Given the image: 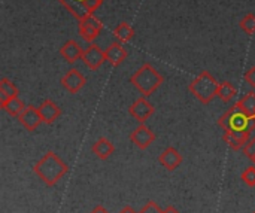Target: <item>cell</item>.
Wrapping results in <instances>:
<instances>
[{
    "label": "cell",
    "instance_id": "cell-1",
    "mask_svg": "<svg viewBox=\"0 0 255 213\" xmlns=\"http://www.w3.org/2000/svg\"><path fill=\"white\" fill-rule=\"evenodd\" d=\"M33 172L45 185L54 187L69 172V167L54 151H48L33 166Z\"/></svg>",
    "mask_w": 255,
    "mask_h": 213
},
{
    "label": "cell",
    "instance_id": "cell-2",
    "mask_svg": "<svg viewBox=\"0 0 255 213\" xmlns=\"http://www.w3.org/2000/svg\"><path fill=\"white\" fill-rule=\"evenodd\" d=\"M163 82H164L163 75L149 63H145L143 66H140L130 76V84H133V87L145 97L155 93L161 87Z\"/></svg>",
    "mask_w": 255,
    "mask_h": 213
},
{
    "label": "cell",
    "instance_id": "cell-3",
    "mask_svg": "<svg viewBox=\"0 0 255 213\" xmlns=\"http://www.w3.org/2000/svg\"><path fill=\"white\" fill-rule=\"evenodd\" d=\"M218 87L220 84L217 82V79L208 70H203L199 73V76L194 81H191V84L188 85V90L200 103L209 105L217 97Z\"/></svg>",
    "mask_w": 255,
    "mask_h": 213
},
{
    "label": "cell",
    "instance_id": "cell-4",
    "mask_svg": "<svg viewBox=\"0 0 255 213\" xmlns=\"http://www.w3.org/2000/svg\"><path fill=\"white\" fill-rule=\"evenodd\" d=\"M218 125L224 130H255V116L247 115L238 103H235L226 113H223L218 119Z\"/></svg>",
    "mask_w": 255,
    "mask_h": 213
},
{
    "label": "cell",
    "instance_id": "cell-5",
    "mask_svg": "<svg viewBox=\"0 0 255 213\" xmlns=\"http://www.w3.org/2000/svg\"><path fill=\"white\" fill-rule=\"evenodd\" d=\"M61 3L78 21L88 15H94V12L102 6L105 0H57Z\"/></svg>",
    "mask_w": 255,
    "mask_h": 213
},
{
    "label": "cell",
    "instance_id": "cell-6",
    "mask_svg": "<svg viewBox=\"0 0 255 213\" xmlns=\"http://www.w3.org/2000/svg\"><path fill=\"white\" fill-rule=\"evenodd\" d=\"M102 30H103V24L94 15H88L79 21V36L85 42L91 43L93 40H96V37L102 33Z\"/></svg>",
    "mask_w": 255,
    "mask_h": 213
},
{
    "label": "cell",
    "instance_id": "cell-7",
    "mask_svg": "<svg viewBox=\"0 0 255 213\" xmlns=\"http://www.w3.org/2000/svg\"><path fill=\"white\" fill-rule=\"evenodd\" d=\"M154 106L148 102V99L145 96L139 97L137 100H134V103L128 107V113L139 122V124H145V121H148L151 118V115L154 113Z\"/></svg>",
    "mask_w": 255,
    "mask_h": 213
},
{
    "label": "cell",
    "instance_id": "cell-8",
    "mask_svg": "<svg viewBox=\"0 0 255 213\" xmlns=\"http://www.w3.org/2000/svg\"><path fill=\"white\" fill-rule=\"evenodd\" d=\"M128 139H130L131 143H134L139 149L145 151V149H148V148L154 143L155 134H154L145 124H139V127L134 128V130L130 133Z\"/></svg>",
    "mask_w": 255,
    "mask_h": 213
},
{
    "label": "cell",
    "instance_id": "cell-9",
    "mask_svg": "<svg viewBox=\"0 0 255 213\" xmlns=\"http://www.w3.org/2000/svg\"><path fill=\"white\" fill-rule=\"evenodd\" d=\"M81 60L87 64L88 69L97 70V69H100L102 64L106 61V54H105V51H103L99 45L91 43V45L84 51Z\"/></svg>",
    "mask_w": 255,
    "mask_h": 213
},
{
    "label": "cell",
    "instance_id": "cell-10",
    "mask_svg": "<svg viewBox=\"0 0 255 213\" xmlns=\"http://www.w3.org/2000/svg\"><path fill=\"white\" fill-rule=\"evenodd\" d=\"M87 84V78L78 70V69H70L63 78H61V85L72 94L79 93Z\"/></svg>",
    "mask_w": 255,
    "mask_h": 213
},
{
    "label": "cell",
    "instance_id": "cell-11",
    "mask_svg": "<svg viewBox=\"0 0 255 213\" xmlns=\"http://www.w3.org/2000/svg\"><path fill=\"white\" fill-rule=\"evenodd\" d=\"M18 121L27 131H34L43 122L40 112H39V107H34L31 105L24 109V112L18 116Z\"/></svg>",
    "mask_w": 255,
    "mask_h": 213
},
{
    "label": "cell",
    "instance_id": "cell-12",
    "mask_svg": "<svg viewBox=\"0 0 255 213\" xmlns=\"http://www.w3.org/2000/svg\"><path fill=\"white\" fill-rule=\"evenodd\" d=\"M250 133L248 130H229V131H224V136H223V140L235 151H239V149H244V146L248 143L250 140Z\"/></svg>",
    "mask_w": 255,
    "mask_h": 213
},
{
    "label": "cell",
    "instance_id": "cell-13",
    "mask_svg": "<svg viewBox=\"0 0 255 213\" xmlns=\"http://www.w3.org/2000/svg\"><path fill=\"white\" fill-rule=\"evenodd\" d=\"M158 161H160V164H161L166 170L173 172V170H176V169L181 166V163H182V155L179 154V151H178L176 148L169 146V148H166V149L160 154Z\"/></svg>",
    "mask_w": 255,
    "mask_h": 213
},
{
    "label": "cell",
    "instance_id": "cell-14",
    "mask_svg": "<svg viewBox=\"0 0 255 213\" xmlns=\"http://www.w3.org/2000/svg\"><path fill=\"white\" fill-rule=\"evenodd\" d=\"M105 54H106V61L114 67H118L120 64H123L128 55L127 49L121 45V42H112L105 49Z\"/></svg>",
    "mask_w": 255,
    "mask_h": 213
},
{
    "label": "cell",
    "instance_id": "cell-15",
    "mask_svg": "<svg viewBox=\"0 0 255 213\" xmlns=\"http://www.w3.org/2000/svg\"><path fill=\"white\" fill-rule=\"evenodd\" d=\"M39 112H40V116H42V121L43 124H54L60 115H61V109L49 99L43 100L39 106Z\"/></svg>",
    "mask_w": 255,
    "mask_h": 213
},
{
    "label": "cell",
    "instance_id": "cell-16",
    "mask_svg": "<svg viewBox=\"0 0 255 213\" xmlns=\"http://www.w3.org/2000/svg\"><path fill=\"white\" fill-rule=\"evenodd\" d=\"M84 49L79 45V42H76L75 39L67 40L61 48H60V55L67 61V63H75L79 58H82Z\"/></svg>",
    "mask_w": 255,
    "mask_h": 213
},
{
    "label": "cell",
    "instance_id": "cell-17",
    "mask_svg": "<svg viewBox=\"0 0 255 213\" xmlns=\"http://www.w3.org/2000/svg\"><path fill=\"white\" fill-rule=\"evenodd\" d=\"M114 151H115L114 143H112L109 139H106V137L97 139L96 143H94L93 148H91V152H93L99 160H108V158L114 154Z\"/></svg>",
    "mask_w": 255,
    "mask_h": 213
},
{
    "label": "cell",
    "instance_id": "cell-18",
    "mask_svg": "<svg viewBox=\"0 0 255 213\" xmlns=\"http://www.w3.org/2000/svg\"><path fill=\"white\" fill-rule=\"evenodd\" d=\"M15 97H18V88L15 87V84H12V81H9L7 78H1L0 79V105L3 106L6 102Z\"/></svg>",
    "mask_w": 255,
    "mask_h": 213
},
{
    "label": "cell",
    "instance_id": "cell-19",
    "mask_svg": "<svg viewBox=\"0 0 255 213\" xmlns=\"http://www.w3.org/2000/svg\"><path fill=\"white\" fill-rule=\"evenodd\" d=\"M114 36H115L117 42L126 43V42H130V40L133 39V36H134V30H133V27H131L128 22L123 21V22H120V24L115 27V30H114Z\"/></svg>",
    "mask_w": 255,
    "mask_h": 213
},
{
    "label": "cell",
    "instance_id": "cell-20",
    "mask_svg": "<svg viewBox=\"0 0 255 213\" xmlns=\"http://www.w3.org/2000/svg\"><path fill=\"white\" fill-rule=\"evenodd\" d=\"M238 96V90L232 82H221L218 87V93L217 97H220L224 103H230L235 97Z\"/></svg>",
    "mask_w": 255,
    "mask_h": 213
},
{
    "label": "cell",
    "instance_id": "cell-21",
    "mask_svg": "<svg viewBox=\"0 0 255 213\" xmlns=\"http://www.w3.org/2000/svg\"><path fill=\"white\" fill-rule=\"evenodd\" d=\"M1 107H3V110H6L10 116L18 118V116L24 112V109H25L27 106H24V102H22L19 97H15V99H10L9 102H6Z\"/></svg>",
    "mask_w": 255,
    "mask_h": 213
},
{
    "label": "cell",
    "instance_id": "cell-22",
    "mask_svg": "<svg viewBox=\"0 0 255 213\" xmlns=\"http://www.w3.org/2000/svg\"><path fill=\"white\" fill-rule=\"evenodd\" d=\"M238 106L250 116H255V93L251 91L248 94H245L239 102H236Z\"/></svg>",
    "mask_w": 255,
    "mask_h": 213
},
{
    "label": "cell",
    "instance_id": "cell-23",
    "mask_svg": "<svg viewBox=\"0 0 255 213\" xmlns=\"http://www.w3.org/2000/svg\"><path fill=\"white\" fill-rule=\"evenodd\" d=\"M239 25L247 34H255V13H247L241 19Z\"/></svg>",
    "mask_w": 255,
    "mask_h": 213
},
{
    "label": "cell",
    "instance_id": "cell-24",
    "mask_svg": "<svg viewBox=\"0 0 255 213\" xmlns=\"http://www.w3.org/2000/svg\"><path fill=\"white\" fill-rule=\"evenodd\" d=\"M241 179L250 187V188H254L255 187V167H248L242 172L241 175Z\"/></svg>",
    "mask_w": 255,
    "mask_h": 213
},
{
    "label": "cell",
    "instance_id": "cell-25",
    "mask_svg": "<svg viewBox=\"0 0 255 213\" xmlns=\"http://www.w3.org/2000/svg\"><path fill=\"white\" fill-rule=\"evenodd\" d=\"M164 211H161V208L158 205H155L154 202H148L139 213H163Z\"/></svg>",
    "mask_w": 255,
    "mask_h": 213
},
{
    "label": "cell",
    "instance_id": "cell-26",
    "mask_svg": "<svg viewBox=\"0 0 255 213\" xmlns=\"http://www.w3.org/2000/svg\"><path fill=\"white\" fill-rule=\"evenodd\" d=\"M244 154H245V157H248V158H253L255 155V137H253L251 140H248V143L244 146Z\"/></svg>",
    "mask_w": 255,
    "mask_h": 213
},
{
    "label": "cell",
    "instance_id": "cell-27",
    "mask_svg": "<svg viewBox=\"0 0 255 213\" xmlns=\"http://www.w3.org/2000/svg\"><path fill=\"white\" fill-rule=\"evenodd\" d=\"M245 82L251 87V88H254L255 90V66L253 67H250L248 70H247V73H245Z\"/></svg>",
    "mask_w": 255,
    "mask_h": 213
},
{
    "label": "cell",
    "instance_id": "cell-28",
    "mask_svg": "<svg viewBox=\"0 0 255 213\" xmlns=\"http://www.w3.org/2000/svg\"><path fill=\"white\" fill-rule=\"evenodd\" d=\"M90 213H109V212H108L102 205H99V206H96V208H94V209H93Z\"/></svg>",
    "mask_w": 255,
    "mask_h": 213
},
{
    "label": "cell",
    "instance_id": "cell-29",
    "mask_svg": "<svg viewBox=\"0 0 255 213\" xmlns=\"http://www.w3.org/2000/svg\"><path fill=\"white\" fill-rule=\"evenodd\" d=\"M120 213H137L131 206H126V208H123L121 211H120Z\"/></svg>",
    "mask_w": 255,
    "mask_h": 213
},
{
    "label": "cell",
    "instance_id": "cell-30",
    "mask_svg": "<svg viewBox=\"0 0 255 213\" xmlns=\"http://www.w3.org/2000/svg\"><path fill=\"white\" fill-rule=\"evenodd\" d=\"M163 213H179V212H178V211H176L173 206H167V208L164 209V212Z\"/></svg>",
    "mask_w": 255,
    "mask_h": 213
},
{
    "label": "cell",
    "instance_id": "cell-31",
    "mask_svg": "<svg viewBox=\"0 0 255 213\" xmlns=\"http://www.w3.org/2000/svg\"><path fill=\"white\" fill-rule=\"evenodd\" d=\"M251 161H253V163H254V164H255V155H254V157H253V158H251Z\"/></svg>",
    "mask_w": 255,
    "mask_h": 213
},
{
    "label": "cell",
    "instance_id": "cell-32",
    "mask_svg": "<svg viewBox=\"0 0 255 213\" xmlns=\"http://www.w3.org/2000/svg\"><path fill=\"white\" fill-rule=\"evenodd\" d=\"M253 213H255V212H253Z\"/></svg>",
    "mask_w": 255,
    "mask_h": 213
}]
</instances>
